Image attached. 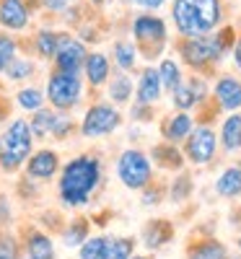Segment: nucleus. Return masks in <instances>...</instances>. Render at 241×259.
Segmentation results:
<instances>
[{
    "label": "nucleus",
    "instance_id": "b1692460",
    "mask_svg": "<svg viewBox=\"0 0 241 259\" xmlns=\"http://www.w3.org/2000/svg\"><path fill=\"white\" fill-rule=\"evenodd\" d=\"M221 143H223L226 150H238L241 148V114L238 112H233L223 122V127H221Z\"/></svg>",
    "mask_w": 241,
    "mask_h": 259
},
{
    "label": "nucleus",
    "instance_id": "58836bf2",
    "mask_svg": "<svg viewBox=\"0 0 241 259\" xmlns=\"http://www.w3.org/2000/svg\"><path fill=\"white\" fill-rule=\"evenodd\" d=\"M233 62H236V68L241 70V36H238L236 47H233Z\"/></svg>",
    "mask_w": 241,
    "mask_h": 259
},
{
    "label": "nucleus",
    "instance_id": "c756f323",
    "mask_svg": "<svg viewBox=\"0 0 241 259\" xmlns=\"http://www.w3.org/2000/svg\"><path fill=\"white\" fill-rule=\"evenodd\" d=\"M109 256V239H89L81 246V259H106Z\"/></svg>",
    "mask_w": 241,
    "mask_h": 259
},
{
    "label": "nucleus",
    "instance_id": "dca6fc26",
    "mask_svg": "<svg viewBox=\"0 0 241 259\" xmlns=\"http://www.w3.org/2000/svg\"><path fill=\"white\" fill-rule=\"evenodd\" d=\"M171 94H174V106H177L179 112H187V109H192V106L205 96V83H203V80H197V78L189 80V83L182 80Z\"/></svg>",
    "mask_w": 241,
    "mask_h": 259
},
{
    "label": "nucleus",
    "instance_id": "e433bc0d",
    "mask_svg": "<svg viewBox=\"0 0 241 259\" xmlns=\"http://www.w3.org/2000/svg\"><path fill=\"white\" fill-rule=\"evenodd\" d=\"M73 0H42V6H45L50 13H65L70 8Z\"/></svg>",
    "mask_w": 241,
    "mask_h": 259
},
{
    "label": "nucleus",
    "instance_id": "6e6552de",
    "mask_svg": "<svg viewBox=\"0 0 241 259\" xmlns=\"http://www.w3.org/2000/svg\"><path fill=\"white\" fill-rule=\"evenodd\" d=\"M86 55H89V50H86V41L68 34V31H62L60 36V47L52 57L55 62V70H65V73H81L83 68V60Z\"/></svg>",
    "mask_w": 241,
    "mask_h": 259
},
{
    "label": "nucleus",
    "instance_id": "a211bd4d",
    "mask_svg": "<svg viewBox=\"0 0 241 259\" xmlns=\"http://www.w3.org/2000/svg\"><path fill=\"white\" fill-rule=\"evenodd\" d=\"M60 36H62V31H57V29H39L34 34V52H36V57L52 60L57 47H60Z\"/></svg>",
    "mask_w": 241,
    "mask_h": 259
},
{
    "label": "nucleus",
    "instance_id": "7c9ffc66",
    "mask_svg": "<svg viewBox=\"0 0 241 259\" xmlns=\"http://www.w3.org/2000/svg\"><path fill=\"white\" fill-rule=\"evenodd\" d=\"M189 259H226V249L221 244H215V241H208L203 246L192 249Z\"/></svg>",
    "mask_w": 241,
    "mask_h": 259
},
{
    "label": "nucleus",
    "instance_id": "ddd939ff",
    "mask_svg": "<svg viewBox=\"0 0 241 259\" xmlns=\"http://www.w3.org/2000/svg\"><path fill=\"white\" fill-rule=\"evenodd\" d=\"M57 166H60V156L50 148H42V150H36V153L29 156L26 174L31 179H52L57 174Z\"/></svg>",
    "mask_w": 241,
    "mask_h": 259
},
{
    "label": "nucleus",
    "instance_id": "f257e3e1",
    "mask_svg": "<svg viewBox=\"0 0 241 259\" xmlns=\"http://www.w3.org/2000/svg\"><path fill=\"white\" fill-rule=\"evenodd\" d=\"M101 177V166L94 156H78L62 166L60 174V197L68 205H86L96 189Z\"/></svg>",
    "mask_w": 241,
    "mask_h": 259
},
{
    "label": "nucleus",
    "instance_id": "f3484780",
    "mask_svg": "<svg viewBox=\"0 0 241 259\" xmlns=\"http://www.w3.org/2000/svg\"><path fill=\"white\" fill-rule=\"evenodd\" d=\"M133 94H135V83H133V78H130L127 73L119 70V75L106 80V96H109V101H112L114 106L127 104L130 99H133Z\"/></svg>",
    "mask_w": 241,
    "mask_h": 259
},
{
    "label": "nucleus",
    "instance_id": "412c9836",
    "mask_svg": "<svg viewBox=\"0 0 241 259\" xmlns=\"http://www.w3.org/2000/svg\"><path fill=\"white\" fill-rule=\"evenodd\" d=\"M16 104H18V109H24L29 114L42 109V106L47 104L45 89H39V85H24V89L16 91Z\"/></svg>",
    "mask_w": 241,
    "mask_h": 259
},
{
    "label": "nucleus",
    "instance_id": "473e14b6",
    "mask_svg": "<svg viewBox=\"0 0 241 259\" xmlns=\"http://www.w3.org/2000/svg\"><path fill=\"white\" fill-rule=\"evenodd\" d=\"M153 156H156V158H166V161H161V166H174V168L182 166V156L171 148V143L169 145H158L156 150H153Z\"/></svg>",
    "mask_w": 241,
    "mask_h": 259
},
{
    "label": "nucleus",
    "instance_id": "f03ea898",
    "mask_svg": "<svg viewBox=\"0 0 241 259\" xmlns=\"http://www.w3.org/2000/svg\"><path fill=\"white\" fill-rule=\"evenodd\" d=\"M174 26L182 36H203L221 24V0H174Z\"/></svg>",
    "mask_w": 241,
    "mask_h": 259
},
{
    "label": "nucleus",
    "instance_id": "f704fd0d",
    "mask_svg": "<svg viewBox=\"0 0 241 259\" xmlns=\"http://www.w3.org/2000/svg\"><path fill=\"white\" fill-rule=\"evenodd\" d=\"M83 239H86V223L83 221H75L70 226V231L65 233V244H68V246H78Z\"/></svg>",
    "mask_w": 241,
    "mask_h": 259
},
{
    "label": "nucleus",
    "instance_id": "4c0bfd02",
    "mask_svg": "<svg viewBox=\"0 0 241 259\" xmlns=\"http://www.w3.org/2000/svg\"><path fill=\"white\" fill-rule=\"evenodd\" d=\"M133 3H135L138 8H143V11H158L166 0H133Z\"/></svg>",
    "mask_w": 241,
    "mask_h": 259
},
{
    "label": "nucleus",
    "instance_id": "79ce46f5",
    "mask_svg": "<svg viewBox=\"0 0 241 259\" xmlns=\"http://www.w3.org/2000/svg\"><path fill=\"white\" fill-rule=\"evenodd\" d=\"M238 246H241V241H238Z\"/></svg>",
    "mask_w": 241,
    "mask_h": 259
},
{
    "label": "nucleus",
    "instance_id": "20e7f679",
    "mask_svg": "<svg viewBox=\"0 0 241 259\" xmlns=\"http://www.w3.org/2000/svg\"><path fill=\"white\" fill-rule=\"evenodd\" d=\"M83 85L86 80L81 73H65V70H52L45 85V96L47 104L57 112H70L81 104L83 99Z\"/></svg>",
    "mask_w": 241,
    "mask_h": 259
},
{
    "label": "nucleus",
    "instance_id": "9b49d317",
    "mask_svg": "<svg viewBox=\"0 0 241 259\" xmlns=\"http://www.w3.org/2000/svg\"><path fill=\"white\" fill-rule=\"evenodd\" d=\"M218 138L210 127H194L187 138V156L192 163H208L215 156Z\"/></svg>",
    "mask_w": 241,
    "mask_h": 259
},
{
    "label": "nucleus",
    "instance_id": "4468645a",
    "mask_svg": "<svg viewBox=\"0 0 241 259\" xmlns=\"http://www.w3.org/2000/svg\"><path fill=\"white\" fill-rule=\"evenodd\" d=\"M161 91H164V85H161V78H158V70L156 68H145L135 83V96H138V104L143 106H150V104H156L161 99Z\"/></svg>",
    "mask_w": 241,
    "mask_h": 259
},
{
    "label": "nucleus",
    "instance_id": "9d476101",
    "mask_svg": "<svg viewBox=\"0 0 241 259\" xmlns=\"http://www.w3.org/2000/svg\"><path fill=\"white\" fill-rule=\"evenodd\" d=\"M31 24V8L26 0H0V26L8 34H21Z\"/></svg>",
    "mask_w": 241,
    "mask_h": 259
},
{
    "label": "nucleus",
    "instance_id": "aec40b11",
    "mask_svg": "<svg viewBox=\"0 0 241 259\" xmlns=\"http://www.w3.org/2000/svg\"><path fill=\"white\" fill-rule=\"evenodd\" d=\"M192 130H194L192 117H189L187 112H179V114H174V117L166 122L164 133H166V140H169V143H182V140L189 138Z\"/></svg>",
    "mask_w": 241,
    "mask_h": 259
},
{
    "label": "nucleus",
    "instance_id": "5701e85b",
    "mask_svg": "<svg viewBox=\"0 0 241 259\" xmlns=\"http://www.w3.org/2000/svg\"><path fill=\"white\" fill-rule=\"evenodd\" d=\"M52 119H55V109L50 106H42V109L31 112V119H29V130H31V135L34 140H45L50 138V130H52Z\"/></svg>",
    "mask_w": 241,
    "mask_h": 259
},
{
    "label": "nucleus",
    "instance_id": "423d86ee",
    "mask_svg": "<svg viewBox=\"0 0 241 259\" xmlns=\"http://www.w3.org/2000/svg\"><path fill=\"white\" fill-rule=\"evenodd\" d=\"M122 124V112L112 101H96L86 109L81 119V135L83 138H106Z\"/></svg>",
    "mask_w": 241,
    "mask_h": 259
},
{
    "label": "nucleus",
    "instance_id": "4be33fe9",
    "mask_svg": "<svg viewBox=\"0 0 241 259\" xmlns=\"http://www.w3.org/2000/svg\"><path fill=\"white\" fill-rule=\"evenodd\" d=\"M112 57H114V65H117L122 73H130L138 65V50H135V45H133V41H125V39L114 41Z\"/></svg>",
    "mask_w": 241,
    "mask_h": 259
},
{
    "label": "nucleus",
    "instance_id": "a878e982",
    "mask_svg": "<svg viewBox=\"0 0 241 259\" xmlns=\"http://www.w3.org/2000/svg\"><path fill=\"white\" fill-rule=\"evenodd\" d=\"M218 192L223 194V197H236V194H241V168L238 166H231L226 168L221 177H218Z\"/></svg>",
    "mask_w": 241,
    "mask_h": 259
},
{
    "label": "nucleus",
    "instance_id": "39448f33",
    "mask_svg": "<svg viewBox=\"0 0 241 259\" xmlns=\"http://www.w3.org/2000/svg\"><path fill=\"white\" fill-rule=\"evenodd\" d=\"M231 31H221V34H203V36H189L184 45H182V55L184 60L192 65V68H203L208 62H215L221 60L226 47L231 45Z\"/></svg>",
    "mask_w": 241,
    "mask_h": 259
},
{
    "label": "nucleus",
    "instance_id": "393cba45",
    "mask_svg": "<svg viewBox=\"0 0 241 259\" xmlns=\"http://www.w3.org/2000/svg\"><path fill=\"white\" fill-rule=\"evenodd\" d=\"M158 78H161V85H164V91H174L177 85L184 80L182 78V68H179V62L177 60H171V57H166V60H161V65H158Z\"/></svg>",
    "mask_w": 241,
    "mask_h": 259
},
{
    "label": "nucleus",
    "instance_id": "6ab92c4d",
    "mask_svg": "<svg viewBox=\"0 0 241 259\" xmlns=\"http://www.w3.org/2000/svg\"><path fill=\"white\" fill-rule=\"evenodd\" d=\"M36 73V62L26 55H16L11 62H8V68L3 70V75L11 80V83H24L29 78H34Z\"/></svg>",
    "mask_w": 241,
    "mask_h": 259
},
{
    "label": "nucleus",
    "instance_id": "1a4fd4ad",
    "mask_svg": "<svg viewBox=\"0 0 241 259\" xmlns=\"http://www.w3.org/2000/svg\"><path fill=\"white\" fill-rule=\"evenodd\" d=\"M133 36L138 39V45H143V47L161 50L164 41H166V24L158 16L143 13V16H138L133 21Z\"/></svg>",
    "mask_w": 241,
    "mask_h": 259
},
{
    "label": "nucleus",
    "instance_id": "bb28decb",
    "mask_svg": "<svg viewBox=\"0 0 241 259\" xmlns=\"http://www.w3.org/2000/svg\"><path fill=\"white\" fill-rule=\"evenodd\" d=\"M29 259H55L52 241L45 233H34L29 239Z\"/></svg>",
    "mask_w": 241,
    "mask_h": 259
},
{
    "label": "nucleus",
    "instance_id": "c9c22d12",
    "mask_svg": "<svg viewBox=\"0 0 241 259\" xmlns=\"http://www.w3.org/2000/svg\"><path fill=\"white\" fill-rule=\"evenodd\" d=\"M16 256H18V249H16L13 236H0V259H16Z\"/></svg>",
    "mask_w": 241,
    "mask_h": 259
},
{
    "label": "nucleus",
    "instance_id": "72a5a7b5",
    "mask_svg": "<svg viewBox=\"0 0 241 259\" xmlns=\"http://www.w3.org/2000/svg\"><path fill=\"white\" fill-rule=\"evenodd\" d=\"M166 236H169L166 226H164L161 221H156V223H150V228L145 231V241H148V246H150V249H156V246H161V244H164Z\"/></svg>",
    "mask_w": 241,
    "mask_h": 259
},
{
    "label": "nucleus",
    "instance_id": "2f4dec72",
    "mask_svg": "<svg viewBox=\"0 0 241 259\" xmlns=\"http://www.w3.org/2000/svg\"><path fill=\"white\" fill-rule=\"evenodd\" d=\"M133 256V241L130 239H109V256L106 259H130Z\"/></svg>",
    "mask_w": 241,
    "mask_h": 259
},
{
    "label": "nucleus",
    "instance_id": "0eeeda50",
    "mask_svg": "<svg viewBox=\"0 0 241 259\" xmlns=\"http://www.w3.org/2000/svg\"><path fill=\"white\" fill-rule=\"evenodd\" d=\"M117 177L127 189H143L150 179V161L143 150L130 148L117 158Z\"/></svg>",
    "mask_w": 241,
    "mask_h": 259
},
{
    "label": "nucleus",
    "instance_id": "ea45409f",
    "mask_svg": "<svg viewBox=\"0 0 241 259\" xmlns=\"http://www.w3.org/2000/svg\"><path fill=\"white\" fill-rule=\"evenodd\" d=\"M91 3H94V6H104V3H106V0H91Z\"/></svg>",
    "mask_w": 241,
    "mask_h": 259
},
{
    "label": "nucleus",
    "instance_id": "a19ab883",
    "mask_svg": "<svg viewBox=\"0 0 241 259\" xmlns=\"http://www.w3.org/2000/svg\"><path fill=\"white\" fill-rule=\"evenodd\" d=\"M130 259H145V256H130Z\"/></svg>",
    "mask_w": 241,
    "mask_h": 259
},
{
    "label": "nucleus",
    "instance_id": "cd10ccee",
    "mask_svg": "<svg viewBox=\"0 0 241 259\" xmlns=\"http://www.w3.org/2000/svg\"><path fill=\"white\" fill-rule=\"evenodd\" d=\"M75 130V122L68 117V112H57L55 109V119H52V130H50V138L55 140H68Z\"/></svg>",
    "mask_w": 241,
    "mask_h": 259
},
{
    "label": "nucleus",
    "instance_id": "7ed1b4c3",
    "mask_svg": "<svg viewBox=\"0 0 241 259\" xmlns=\"http://www.w3.org/2000/svg\"><path fill=\"white\" fill-rule=\"evenodd\" d=\"M34 153V135L29 130V119H11L0 133V168L16 171L24 166Z\"/></svg>",
    "mask_w": 241,
    "mask_h": 259
},
{
    "label": "nucleus",
    "instance_id": "2eb2a0df",
    "mask_svg": "<svg viewBox=\"0 0 241 259\" xmlns=\"http://www.w3.org/2000/svg\"><path fill=\"white\" fill-rule=\"evenodd\" d=\"M215 99L226 112H238L241 109V80L233 75H223L215 83Z\"/></svg>",
    "mask_w": 241,
    "mask_h": 259
},
{
    "label": "nucleus",
    "instance_id": "f8f14e48",
    "mask_svg": "<svg viewBox=\"0 0 241 259\" xmlns=\"http://www.w3.org/2000/svg\"><path fill=\"white\" fill-rule=\"evenodd\" d=\"M112 78V62L104 52H89L83 60V80L99 89V85H106V80Z\"/></svg>",
    "mask_w": 241,
    "mask_h": 259
},
{
    "label": "nucleus",
    "instance_id": "c85d7f7f",
    "mask_svg": "<svg viewBox=\"0 0 241 259\" xmlns=\"http://www.w3.org/2000/svg\"><path fill=\"white\" fill-rule=\"evenodd\" d=\"M18 55V41L8 31H0V73L8 68V62Z\"/></svg>",
    "mask_w": 241,
    "mask_h": 259
}]
</instances>
